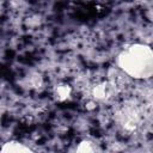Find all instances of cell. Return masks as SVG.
Returning a JSON list of instances; mask_svg holds the SVG:
<instances>
[{"label": "cell", "instance_id": "cell-1", "mask_svg": "<svg viewBox=\"0 0 153 153\" xmlns=\"http://www.w3.org/2000/svg\"><path fill=\"white\" fill-rule=\"evenodd\" d=\"M121 69L135 79H146L153 72V54L145 44H131L118 55Z\"/></svg>", "mask_w": 153, "mask_h": 153}, {"label": "cell", "instance_id": "cell-2", "mask_svg": "<svg viewBox=\"0 0 153 153\" xmlns=\"http://www.w3.org/2000/svg\"><path fill=\"white\" fill-rule=\"evenodd\" d=\"M0 151L1 152H16V153H19V152H31L32 149L26 147L24 143L18 142V141H8L1 147Z\"/></svg>", "mask_w": 153, "mask_h": 153}]
</instances>
